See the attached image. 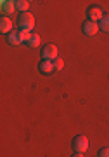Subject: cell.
<instances>
[{
	"instance_id": "7",
	"label": "cell",
	"mask_w": 109,
	"mask_h": 157,
	"mask_svg": "<svg viewBox=\"0 0 109 157\" xmlns=\"http://www.w3.org/2000/svg\"><path fill=\"white\" fill-rule=\"evenodd\" d=\"M0 9L4 14H12L16 11V2H9V0H2L0 2Z\"/></svg>"
},
{
	"instance_id": "2",
	"label": "cell",
	"mask_w": 109,
	"mask_h": 157,
	"mask_svg": "<svg viewBox=\"0 0 109 157\" xmlns=\"http://www.w3.org/2000/svg\"><path fill=\"white\" fill-rule=\"evenodd\" d=\"M71 145H73V150L75 152L85 154V152L88 150V138L85 135H76L73 138V141H71Z\"/></svg>"
},
{
	"instance_id": "15",
	"label": "cell",
	"mask_w": 109,
	"mask_h": 157,
	"mask_svg": "<svg viewBox=\"0 0 109 157\" xmlns=\"http://www.w3.org/2000/svg\"><path fill=\"white\" fill-rule=\"evenodd\" d=\"M31 32H26V30H21V37H23V42H28L30 40V37H31Z\"/></svg>"
},
{
	"instance_id": "10",
	"label": "cell",
	"mask_w": 109,
	"mask_h": 157,
	"mask_svg": "<svg viewBox=\"0 0 109 157\" xmlns=\"http://www.w3.org/2000/svg\"><path fill=\"white\" fill-rule=\"evenodd\" d=\"M40 42H42V39H40V35H38V33H33L31 37H30V40L26 42V45L33 49V47H38V45H40Z\"/></svg>"
},
{
	"instance_id": "9",
	"label": "cell",
	"mask_w": 109,
	"mask_h": 157,
	"mask_svg": "<svg viewBox=\"0 0 109 157\" xmlns=\"http://www.w3.org/2000/svg\"><path fill=\"white\" fill-rule=\"evenodd\" d=\"M38 70H40L42 73H45V75H47V73H50L52 70H54V67H52V61H47V59H42V61L38 63Z\"/></svg>"
},
{
	"instance_id": "6",
	"label": "cell",
	"mask_w": 109,
	"mask_h": 157,
	"mask_svg": "<svg viewBox=\"0 0 109 157\" xmlns=\"http://www.w3.org/2000/svg\"><path fill=\"white\" fill-rule=\"evenodd\" d=\"M7 42H9V45H21L23 44V37H21V30L19 32H16V30H12L11 33L7 35Z\"/></svg>"
},
{
	"instance_id": "4",
	"label": "cell",
	"mask_w": 109,
	"mask_h": 157,
	"mask_svg": "<svg viewBox=\"0 0 109 157\" xmlns=\"http://www.w3.org/2000/svg\"><path fill=\"white\" fill-rule=\"evenodd\" d=\"M82 32L87 37H93V35L99 33V23H93L90 21V19H85V21L82 23Z\"/></svg>"
},
{
	"instance_id": "14",
	"label": "cell",
	"mask_w": 109,
	"mask_h": 157,
	"mask_svg": "<svg viewBox=\"0 0 109 157\" xmlns=\"http://www.w3.org/2000/svg\"><path fill=\"white\" fill-rule=\"evenodd\" d=\"M97 157H109V147H102L97 152Z\"/></svg>"
},
{
	"instance_id": "16",
	"label": "cell",
	"mask_w": 109,
	"mask_h": 157,
	"mask_svg": "<svg viewBox=\"0 0 109 157\" xmlns=\"http://www.w3.org/2000/svg\"><path fill=\"white\" fill-rule=\"evenodd\" d=\"M71 157H85V155H83L82 152H75V154H73Z\"/></svg>"
},
{
	"instance_id": "5",
	"label": "cell",
	"mask_w": 109,
	"mask_h": 157,
	"mask_svg": "<svg viewBox=\"0 0 109 157\" xmlns=\"http://www.w3.org/2000/svg\"><path fill=\"white\" fill-rule=\"evenodd\" d=\"M87 17L90 19V21H93V23L100 21V19L104 17L102 9H100V7H93V6H90V7L87 9Z\"/></svg>"
},
{
	"instance_id": "1",
	"label": "cell",
	"mask_w": 109,
	"mask_h": 157,
	"mask_svg": "<svg viewBox=\"0 0 109 157\" xmlns=\"http://www.w3.org/2000/svg\"><path fill=\"white\" fill-rule=\"evenodd\" d=\"M17 25L21 30H26V32H31L35 28V17H33L31 12H23L19 19H17Z\"/></svg>"
},
{
	"instance_id": "13",
	"label": "cell",
	"mask_w": 109,
	"mask_h": 157,
	"mask_svg": "<svg viewBox=\"0 0 109 157\" xmlns=\"http://www.w3.org/2000/svg\"><path fill=\"white\" fill-rule=\"evenodd\" d=\"M52 67H54V70H57V72H59V70H62V67H64V61L57 58V59H54V61H52Z\"/></svg>"
},
{
	"instance_id": "3",
	"label": "cell",
	"mask_w": 109,
	"mask_h": 157,
	"mask_svg": "<svg viewBox=\"0 0 109 157\" xmlns=\"http://www.w3.org/2000/svg\"><path fill=\"white\" fill-rule=\"evenodd\" d=\"M40 54H42V59L54 61V59H57V47H55L54 44L44 45V47H42V51H40Z\"/></svg>"
},
{
	"instance_id": "8",
	"label": "cell",
	"mask_w": 109,
	"mask_h": 157,
	"mask_svg": "<svg viewBox=\"0 0 109 157\" xmlns=\"http://www.w3.org/2000/svg\"><path fill=\"white\" fill-rule=\"evenodd\" d=\"M0 32L5 33V35H9L12 32V23H11L9 17H2V19H0Z\"/></svg>"
},
{
	"instance_id": "12",
	"label": "cell",
	"mask_w": 109,
	"mask_h": 157,
	"mask_svg": "<svg viewBox=\"0 0 109 157\" xmlns=\"http://www.w3.org/2000/svg\"><path fill=\"white\" fill-rule=\"evenodd\" d=\"M99 30H100V32L109 33V16H104L102 19L99 21Z\"/></svg>"
},
{
	"instance_id": "11",
	"label": "cell",
	"mask_w": 109,
	"mask_h": 157,
	"mask_svg": "<svg viewBox=\"0 0 109 157\" xmlns=\"http://www.w3.org/2000/svg\"><path fill=\"white\" fill-rule=\"evenodd\" d=\"M28 7H30V2L28 0H16V11L23 12H28Z\"/></svg>"
}]
</instances>
